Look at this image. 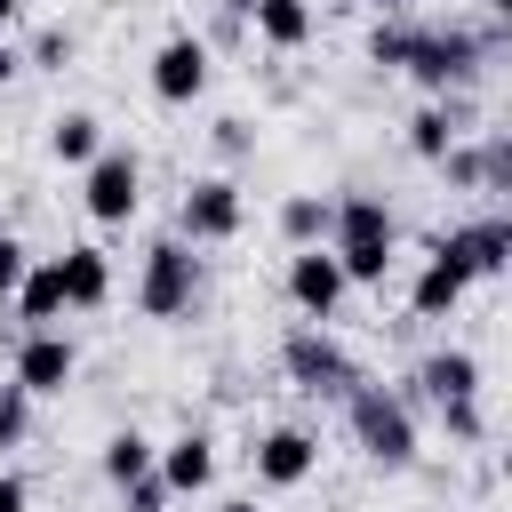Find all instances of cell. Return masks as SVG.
<instances>
[{
  "mask_svg": "<svg viewBox=\"0 0 512 512\" xmlns=\"http://www.w3.org/2000/svg\"><path fill=\"white\" fill-rule=\"evenodd\" d=\"M496 40H504V24H376L368 32V64H384V72H408L416 88H432V96H448V88H464L488 56H496Z\"/></svg>",
  "mask_w": 512,
  "mask_h": 512,
  "instance_id": "1",
  "label": "cell"
},
{
  "mask_svg": "<svg viewBox=\"0 0 512 512\" xmlns=\"http://www.w3.org/2000/svg\"><path fill=\"white\" fill-rule=\"evenodd\" d=\"M344 416H352V440L376 456V464H416V416H408V392L392 384H352L344 392Z\"/></svg>",
  "mask_w": 512,
  "mask_h": 512,
  "instance_id": "2",
  "label": "cell"
},
{
  "mask_svg": "<svg viewBox=\"0 0 512 512\" xmlns=\"http://www.w3.org/2000/svg\"><path fill=\"white\" fill-rule=\"evenodd\" d=\"M192 296H200V256H192V240H152L144 248V272H136V304L152 312V320H184L192 312Z\"/></svg>",
  "mask_w": 512,
  "mask_h": 512,
  "instance_id": "3",
  "label": "cell"
},
{
  "mask_svg": "<svg viewBox=\"0 0 512 512\" xmlns=\"http://www.w3.org/2000/svg\"><path fill=\"white\" fill-rule=\"evenodd\" d=\"M280 368L304 384V392H320V400H344L352 384H368L360 376V360L320 328V320H304V328H288V344H280Z\"/></svg>",
  "mask_w": 512,
  "mask_h": 512,
  "instance_id": "4",
  "label": "cell"
},
{
  "mask_svg": "<svg viewBox=\"0 0 512 512\" xmlns=\"http://www.w3.org/2000/svg\"><path fill=\"white\" fill-rule=\"evenodd\" d=\"M80 200H88V216H96V224H128V216H136V200H144V168H136V152L104 144V152L88 160V176H80Z\"/></svg>",
  "mask_w": 512,
  "mask_h": 512,
  "instance_id": "5",
  "label": "cell"
},
{
  "mask_svg": "<svg viewBox=\"0 0 512 512\" xmlns=\"http://www.w3.org/2000/svg\"><path fill=\"white\" fill-rule=\"evenodd\" d=\"M432 248H440V256H456V264H464V280H496V272L512 264V216H504V208L464 216V224H448Z\"/></svg>",
  "mask_w": 512,
  "mask_h": 512,
  "instance_id": "6",
  "label": "cell"
},
{
  "mask_svg": "<svg viewBox=\"0 0 512 512\" xmlns=\"http://www.w3.org/2000/svg\"><path fill=\"white\" fill-rule=\"evenodd\" d=\"M240 216H248L240 184H232V176H200V184H184V200H176V240H232Z\"/></svg>",
  "mask_w": 512,
  "mask_h": 512,
  "instance_id": "7",
  "label": "cell"
},
{
  "mask_svg": "<svg viewBox=\"0 0 512 512\" xmlns=\"http://www.w3.org/2000/svg\"><path fill=\"white\" fill-rule=\"evenodd\" d=\"M72 368H80V352H72V336H64V328H24L16 360H8V384H24L32 400H48V392H64V384H72Z\"/></svg>",
  "mask_w": 512,
  "mask_h": 512,
  "instance_id": "8",
  "label": "cell"
},
{
  "mask_svg": "<svg viewBox=\"0 0 512 512\" xmlns=\"http://www.w3.org/2000/svg\"><path fill=\"white\" fill-rule=\"evenodd\" d=\"M200 88H208V40L168 32V40L152 48V96H160V104H192Z\"/></svg>",
  "mask_w": 512,
  "mask_h": 512,
  "instance_id": "9",
  "label": "cell"
},
{
  "mask_svg": "<svg viewBox=\"0 0 512 512\" xmlns=\"http://www.w3.org/2000/svg\"><path fill=\"white\" fill-rule=\"evenodd\" d=\"M344 288H352V280H344V264H336L328 248H296V256H288V304H296L304 320H328V312L344 304Z\"/></svg>",
  "mask_w": 512,
  "mask_h": 512,
  "instance_id": "10",
  "label": "cell"
},
{
  "mask_svg": "<svg viewBox=\"0 0 512 512\" xmlns=\"http://www.w3.org/2000/svg\"><path fill=\"white\" fill-rule=\"evenodd\" d=\"M248 456H256V480H264V488H304L312 464H320V440H312L304 424H272Z\"/></svg>",
  "mask_w": 512,
  "mask_h": 512,
  "instance_id": "11",
  "label": "cell"
},
{
  "mask_svg": "<svg viewBox=\"0 0 512 512\" xmlns=\"http://www.w3.org/2000/svg\"><path fill=\"white\" fill-rule=\"evenodd\" d=\"M152 480H160L168 496H200V488L216 480V440H208V432H176V440H160Z\"/></svg>",
  "mask_w": 512,
  "mask_h": 512,
  "instance_id": "12",
  "label": "cell"
},
{
  "mask_svg": "<svg viewBox=\"0 0 512 512\" xmlns=\"http://www.w3.org/2000/svg\"><path fill=\"white\" fill-rule=\"evenodd\" d=\"M56 280H64V312H96V304L112 296V256H104L96 240H80V248L56 256Z\"/></svg>",
  "mask_w": 512,
  "mask_h": 512,
  "instance_id": "13",
  "label": "cell"
},
{
  "mask_svg": "<svg viewBox=\"0 0 512 512\" xmlns=\"http://www.w3.org/2000/svg\"><path fill=\"white\" fill-rule=\"evenodd\" d=\"M464 288H472V280H464V264L432 248V256H424V272L408 280V312H416V320H448V312L464 304Z\"/></svg>",
  "mask_w": 512,
  "mask_h": 512,
  "instance_id": "14",
  "label": "cell"
},
{
  "mask_svg": "<svg viewBox=\"0 0 512 512\" xmlns=\"http://www.w3.org/2000/svg\"><path fill=\"white\" fill-rule=\"evenodd\" d=\"M416 384H424V400H432V408H440V400H480V360H472V352H456V344H440V352H424Z\"/></svg>",
  "mask_w": 512,
  "mask_h": 512,
  "instance_id": "15",
  "label": "cell"
},
{
  "mask_svg": "<svg viewBox=\"0 0 512 512\" xmlns=\"http://www.w3.org/2000/svg\"><path fill=\"white\" fill-rule=\"evenodd\" d=\"M16 320L24 328H56L64 320V280H56V256H40V264H24V280H16Z\"/></svg>",
  "mask_w": 512,
  "mask_h": 512,
  "instance_id": "16",
  "label": "cell"
},
{
  "mask_svg": "<svg viewBox=\"0 0 512 512\" xmlns=\"http://www.w3.org/2000/svg\"><path fill=\"white\" fill-rule=\"evenodd\" d=\"M248 24H256L264 48H304L312 40V0H256Z\"/></svg>",
  "mask_w": 512,
  "mask_h": 512,
  "instance_id": "17",
  "label": "cell"
},
{
  "mask_svg": "<svg viewBox=\"0 0 512 512\" xmlns=\"http://www.w3.org/2000/svg\"><path fill=\"white\" fill-rule=\"evenodd\" d=\"M48 152H56L64 168H88V160L104 152V120H96V112H56V120H48Z\"/></svg>",
  "mask_w": 512,
  "mask_h": 512,
  "instance_id": "18",
  "label": "cell"
},
{
  "mask_svg": "<svg viewBox=\"0 0 512 512\" xmlns=\"http://www.w3.org/2000/svg\"><path fill=\"white\" fill-rule=\"evenodd\" d=\"M456 136H464V128H456V104H448V96H432V104L408 112V152H416V160H440Z\"/></svg>",
  "mask_w": 512,
  "mask_h": 512,
  "instance_id": "19",
  "label": "cell"
},
{
  "mask_svg": "<svg viewBox=\"0 0 512 512\" xmlns=\"http://www.w3.org/2000/svg\"><path fill=\"white\" fill-rule=\"evenodd\" d=\"M280 240L288 248H320L328 240V200L320 192H288L280 200Z\"/></svg>",
  "mask_w": 512,
  "mask_h": 512,
  "instance_id": "20",
  "label": "cell"
},
{
  "mask_svg": "<svg viewBox=\"0 0 512 512\" xmlns=\"http://www.w3.org/2000/svg\"><path fill=\"white\" fill-rule=\"evenodd\" d=\"M152 456H160V440H144V432L128 424V432H112V440H104V480H112V488H128V480H144V472H152Z\"/></svg>",
  "mask_w": 512,
  "mask_h": 512,
  "instance_id": "21",
  "label": "cell"
},
{
  "mask_svg": "<svg viewBox=\"0 0 512 512\" xmlns=\"http://www.w3.org/2000/svg\"><path fill=\"white\" fill-rule=\"evenodd\" d=\"M336 264H344V280L352 288H384V272H392V240H368V248H328Z\"/></svg>",
  "mask_w": 512,
  "mask_h": 512,
  "instance_id": "22",
  "label": "cell"
},
{
  "mask_svg": "<svg viewBox=\"0 0 512 512\" xmlns=\"http://www.w3.org/2000/svg\"><path fill=\"white\" fill-rule=\"evenodd\" d=\"M32 432V392L24 384H0V448H16Z\"/></svg>",
  "mask_w": 512,
  "mask_h": 512,
  "instance_id": "23",
  "label": "cell"
},
{
  "mask_svg": "<svg viewBox=\"0 0 512 512\" xmlns=\"http://www.w3.org/2000/svg\"><path fill=\"white\" fill-rule=\"evenodd\" d=\"M32 64H40V72H64V64H72V32H56V24H48V32L32 40Z\"/></svg>",
  "mask_w": 512,
  "mask_h": 512,
  "instance_id": "24",
  "label": "cell"
},
{
  "mask_svg": "<svg viewBox=\"0 0 512 512\" xmlns=\"http://www.w3.org/2000/svg\"><path fill=\"white\" fill-rule=\"evenodd\" d=\"M440 424L456 432V440H480L488 424H480V400H440Z\"/></svg>",
  "mask_w": 512,
  "mask_h": 512,
  "instance_id": "25",
  "label": "cell"
},
{
  "mask_svg": "<svg viewBox=\"0 0 512 512\" xmlns=\"http://www.w3.org/2000/svg\"><path fill=\"white\" fill-rule=\"evenodd\" d=\"M120 512H168V488L144 472V480H128V488H120Z\"/></svg>",
  "mask_w": 512,
  "mask_h": 512,
  "instance_id": "26",
  "label": "cell"
},
{
  "mask_svg": "<svg viewBox=\"0 0 512 512\" xmlns=\"http://www.w3.org/2000/svg\"><path fill=\"white\" fill-rule=\"evenodd\" d=\"M24 264H32V256H24V240H16V232H0V304L16 296V280H24Z\"/></svg>",
  "mask_w": 512,
  "mask_h": 512,
  "instance_id": "27",
  "label": "cell"
},
{
  "mask_svg": "<svg viewBox=\"0 0 512 512\" xmlns=\"http://www.w3.org/2000/svg\"><path fill=\"white\" fill-rule=\"evenodd\" d=\"M24 504H32V488H24L16 472H0V512H24Z\"/></svg>",
  "mask_w": 512,
  "mask_h": 512,
  "instance_id": "28",
  "label": "cell"
},
{
  "mask_svg": "<svg viewBox=\"0 0 512 512\" xmlns=\"http://www.w3.org/2000/svg\"><path fill=\"white\" fill-rule=\"evenodd\" d=\"M216 144L224 152H248V120H216Z\"/></svg>",
  "mask_w": 512,
  "mask_h": 512,
  "instance_id": "29",
  "label": "cell"
},
{
  "mask_svg": "<svg viewBox=\"0 0 512 512\" xmlns=\"http://www.w3.org/2000/svg\"><path fill=\"white\" fill-rule=\"evenodd\" d=\"M16 64H24V56H16V48H8V32H0V88L16 80Z\"/></svg>",
  "mask_w": 512,
  "mask_h": 512,
  "instance_id": "30",
  "label": "cell"
},
{
  "mask_svg": "<svg viewBox=\"0 0 512 512\" xmlns=\"http://www.w3.org/2000/svg\"><path fill=\"white\" fill-rule=\"evenodd\" d=\"M480 8H488V24H504V16H512V0H480Z\"/></svg>",
  "mask_w": 512,
  "mask_h": 512,
  "instance_id": "31",
  "label": "cell"
},
{
  "mask_svg": "<svg viewBox=\"0 0 512 512\" xmlns=\"http://www.w3.org/2000/svg\"><path fill=\"white\" fill-rule=\"evenodd\" d=\"M216 512H256V496H224V504H216Z\"/></svg>",
  "mask_w": 512,
  "mask_h": 512,
  "instance_id": "32",
  "label": "cell"
},
{
  "mask_svg": "<svg viewBox=\"0 0 512 512\" xmlns=\"http://www.w3.org/2000/svg\"><path fill=\"white\" fill-rule=\"evenodd\" d=\"M16 8H24V0H0V32H8V24H16Z\"/></svg>",
  "mask_w": 512,
  "mask_h": 512,
  "instance_id": "33",
  "label": "cell"
},
{
  "mask_svg": "<svg viewBox=\"0 0 512 512\" xmlns=\"http://www.w3.org/2000/svg\"><path fill=\"white\" fill-rule=\"evenodd\" d=\"M376 8H384V16H400V8H416V0H376Z\"/></svg>",
  "mask_w": 512,
  "mask_h": 512,
  "instance_id": "34",
  "label": "cell"
},
{
  "mask_svg": "<svg viewBox=\"0 0 512 512\" xmlns=\"http://www.w3.org/2000/svg\"><path fill=\"white\" fill-rule=\"evenodd\" d=\"M224 8H232V16H248V8H256V0H224Z\"/></svg>",
  "mask_w": 512,
  "mask_h": 512,
  "instance_id": "35",
  "label": "cell"
}]
</instances>
